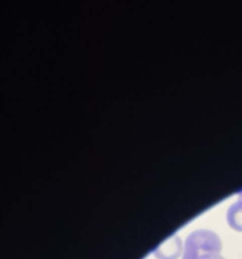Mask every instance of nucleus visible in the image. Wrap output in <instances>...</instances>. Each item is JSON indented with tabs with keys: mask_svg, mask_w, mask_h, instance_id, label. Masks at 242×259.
<instances>
[{
	"mask_svg": "<svg viewBox=\"0 0 242 259\" xmlns=\"http://www.w3.org/2000/svg\"><path fill=\"white\" fill-rule=\"evenodd\" d=\"M227 222L231 228L237 232H242V200L232 202L227 209Z\"/></svg>",
	"mask_w": 242,
	"mask_h": 259,
	"instance_id": "nucleus-3",
	"label": "nucleus"
},
{
	"mask_svg": "<svg viewBox=\"0 0 242 259\" xmlns=\"http://www.w3.org/2000/svg\"><path fill=\"white\" fill-rule=\"evenodd\" d=\"M211 259H224V258L222 257V255H217V257H214V258H211Z\"/></svg>",
	"mask_w": 242,
	"mask_h": 259,
	"instance_id": "nucleus-4",
	"label": "nucleus"
},
{
	"mask_svg": "<svg viewBox=\"0 0 242 259\" xmlns=\"http://www.w3.org/2000/svg\"><path fill=\"white\" fill-rule=\"evenodd\" d=\"M221 238L208 229H196L184 242L182 259H211L221 255Z\"/></svg>",
	"mask_w": 242,
	"mask_h": 259,
	"instance_id": "nucleus-1",
	"label": "nucleus"
},
{
	"mask_svg": "<svg viewBox=\"0 0 242 259\" xmlns=\"http://www.w3.org/2000/svg\"><path fill=\"white\" fill-rule=\"evenodd\" d=\"M238 196H239V199L242 200V190H239V191H238Z\"/></svg>",
	"mask_w": 242,
	"mask_h": 259,
	"instance_id": "nucleus-5",
	"label": "nucleus"
},
{
	"mask_svg": "<svg viewBox=\"0 0 242 259\" xmlns=\"http://www.w3.org/2000/svg\"><path fill=\"white\" fill-rule=\"evenodd\" d=\"M153 253L158 259H176L182 254V239L178 234L170 235Z\"/></svg>",
	"mask_w": 242,
	"mask_h": 259,
	"instance_id": "nucleus-2",
	"label": "nucleus"
}]
</instances>
